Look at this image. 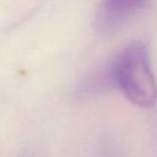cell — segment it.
I'll list each match as a JSON object with an SVG mask.
<instances>
[{
  "mask_svg": "<svg viewBox=\"0 0 157 157\" xmlns=\"http://www.w3.org/2000/svg\"><path fill=\"white\" fill-rule=\"evenodd\" d=\"M148 0H102L98 11V25L108 31L118 27L137 11H140Z\"/></svg>",
  "mask_w": 157,
  "mask_h": 157,
  "instance_id": "7a4b0ae2",
  "label": "cell"
},
{
  "mask_svg": "<svg viewBox=\"0 0 157 157\" xmlns=\"http://www.w3.org/2000/svg\"><path fill=\"white\" fill-rule=\"evenodd\" d=\"M107 67L113 87H117L130 103L140 108H151L156 104L157 83L146 44L134 42L126 45Z\"/></svg>",
  "mask_w": 157,
  "mask_h": 157,
  "instance_id": "6da1fadb",
  "label": "cell"
}]
</instances>
